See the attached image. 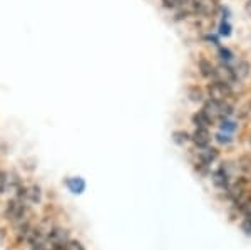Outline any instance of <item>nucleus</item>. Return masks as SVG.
<instances>
[{
    "label": "nucleus",
    "mask_w": 251,
    "mask_h": 250,
    "mask_svg": "<svg viewBox=\"0 0 251 250\" xmlns=\"http://www.w3.org/2000/svg\"><path fill=\"white\" fill-rule=\"evenodd\" d=\"M213 181H214V185H216V187L226 188V187H228V183H229V178H228V176H226L221 170H218V171H214Z\"/></svg>",
    "instance_id": "1a4fd4ad"
},
{
    "label": "nucleus",
    "mask_w": 251,
    "mask_h": 250,
    "mask_svg": "<svg viewBox=\"0 0 251 250\" xmlns=\"http://www.w3.org/2000/svg\"><path fill=\"white\" fill-rule=\"evenodd\" d=\"M7 183H9V180H7V175L3 171H0V193L5 192Z\"/></svg>",
    "instance_id": "2eb2a0df"
},
{
    "label": "nucleus",
    "mask_w": 251,
    "mask_h": 250,
    "mask_svg": "<svg viewBox=\"0 0 251 250\" xmlns=\"http://www.w3.org/2000/svg\"><path fill=\"white\" fill-rule=\"evenodd\" d=\"M193 2H194V0H177V7L188 5V3H191V5H193Z\"/></svg>",
    "instance_id": "6ab92c4d"
},
{
    "label": "nucleus",
    "mask_w": 251,
    "mask_h": 250,
    "mask_svg": "<svg viewBox=\"0 0 251 250\" xmlns=\"http://www.w3.org/2000/svg\"><path fill=\"white\" fill-rule=\"evenodd\" d=\"M66 250H86V247L77 240H69L66 244Z\"/></svg>",
    "instance_id": "f8f14e48"
},
{
    "label": "nucleus",
    "mask_w": 251,
    "mask_h": 250,
    "mask_svg": "<svg viewBox=\"0 0 251 250\" xmlns=\"http://www.w3.org/2000/svg\"><path fill=\"white\" fill-rule=\"evenodd\" d=\"M208 94L211 101H216V103H226L228 98L231 96V87L228 84L221 83V81H214L208 86Z\"/></svg>",
    "instance_id": "f257e3e1"
},
{
    "label": "nucleus",
    "mask_w": 251,
    "mask_h": 250,
    "mask_svg": "<svg viewBox=\"0 0 251 250\" xmlns=\"http://www.w3.org/2000/svg\"><path fill=\"white\" fill-rule=\"evenodd\" d=\"M200 72L203 74V78H211V76H214V72H216V67H214L208 59H201L200 60Z\"/></svg>",
    "instance_id": "6e6552de"
},
{
    "label": "nucleus",
    "mask_w": 251,
    "mask_h": 250,
    "mask_svg": "<svg viewBox=\"0 0 251 250\" xmlns=\"http://www.w3.org/2000/svg\"><path fill=\"white\" fill-rule=\"evenodd\" d=\"M66 187L74 195H80V193H84V190H86V180L80 178V176H72V178L66 180Z\"/></svg>",
    "instance_id": "423d86ee"
},
{
    "label": "nucleus",
    "mask_w": 251,
    "mask_h": 250,
    "mask_svg": "<svg viewBox=\"0 0 251 250\" xmlns=\"http://www.w3.org/2000/svg\"><path fill=\"white\" fill-rule=\"evenodd\" d=\"M193 9L201 17H213L218 12V0H194Z\"/></svg>",
    "instance_id": "7ed1b4c3"
},
{
    "label": "nucleus",
    "mask_w": 251,
    "mask_h": 250,
    "mask_svg": "<svg viewBox=\"0 0 251 250\" xmlns=\"http://www.w3.org/2000/svg\"><path fill=\"white\" fill-rule=\"evenodd\" d=\"M193 121H194V124H196V128H208L209 124V121L204 118L201 112H198V114H194V118H193Z\"/></svg>",
    "instance_id": "9d476101"
},
{
    "label": "nucleus",
    "mask_w": 251,
    "mask_h": 250,
    "mask_svg": "<svg viewBox=\"0 0 251 250\" xmlns=\"http://www.w3.org/2000/svg\"><path fill=\"white\" fill-rule=\"evenodd\" d=\"M229 32H231V27H229L226 22H221V26H220V34H221V35H228Z\"/></svg>",
    "instance_id": "dca6fc26"
},
{
    "label": "nucleus",
    "mask_w": 251,
    "mask_h": 250,
    "mask_svg": "<svg viewBox=\"0 0 251 250\" xmlns=\"http://www.w3.org/2000/svg\"><path fill=\"white\" fill-rule=\"evenodd\" d=\"M174 139L177 141V144H183L186 139H188V135H184V133H176L174 135Z\"/></svg>",
    "instance_id": "f3484780"
},
{
    "label": "nucleus",
    "mask_w": 251,
    "mask_h": 250,
    "mask_svg": "<svg viewBox=\"0 0 251 250\" xmlns=\"http://www.w3.org/2000/svg\"><path fill=\"white\" fill-rule=\"evenodd\" d=\"M246 12H248V15H251V0H248V3H246Z\"/></svg>",
    "instance_id": "aec40b11"
},
{
    "label": "nucleus",
    "mask_w": 251,
    "mask_h": 250,
    "mask_svg": "<svg viewBox=\"0 0 251 250\" xmlns=\"http://www.w3.org/2000/svg\"><path fill=\"white\" fill-rule=\"evenodd\" d=\"M189 98L194 101H200L201 99V91L200 87H189Z\"/></svg>",
    "instance_id": "4468645a"
},
{
    "label": "nucleus",
    "mask_w": 251,
    "mask_h": 250,
    "mask_svg": "<svg viewBox=\"0 0 251 250\" xmlns=\"http://www.w3.org/2000/svg\"><path fill=\"white\" fill-rule=\"evenodd\" d=\"M163 3L168 9H176L177 7V0H163Z\"/></svg>",
    "instance_id": "a211bd4d"
},
{
    "label": "nucleus",
    "mask_w": 251,
    "mask_h": 250,
    "mask_svg": "<svg viewBox=\"0 0 251 250\" xmlns=\"http://www.w3.org/2000/svg\"><path fill=\"white\" fill-rule=\"evenodd\" d=\"M221 130L223 133H234V130H236V123H231L229 119H223V123H221Z\"/></svg>",
    "instance_id": "9b49d317"
},
{
    "label": "nucleus",
    "mask_w": 251,
    "mask_h": 250,
    "mask_svg": "<svg viewBox=\"0 0 251 250\" xmlns=\"http://www.w3.org/2000/svg\"><path fill=\"white\" fill-rule=\"evenodd\" d=\"M5 215H7V219L15 222V223L24 219V215H25V207H24V203L20 201V198H14L7 203Z\"/></svg>",
    "instance_id": "20e7f679"
},
{
    "label": "nucleus",
    "mask_w": 251,
    "mask_h": 250,
    "mask_svg": "<svg viewBox=\"0 0 251 250\" xmlns=\"http://www.w3.org/2000/svg\"><path fill=\"white\" fill-rule=\"evenodd\" d=\"M245 215L246 217H245V222H243V230L251 233V212L245 213Z\"/></svg>",
    "instance_id": "ddd939ff"
},
{
    "label": "nucleus",
    "mask_w": 251,
    "mask_h": 250,
    "mask_svg": "<svg viewBox=\"0 0 251 250\" xmlns=\"http://www.w3.org/2000/svg\"><path fill=\"white\" fill-rule=\"evenodd\" d=\"M214 76L218 78V81H221V83H225V84H228L229 86V83H233V81H236V76H234V72L231 69V66H220L216 69V72H214Z\"/></svg>",
    "instance_id": "0eeeda50"
},
{
    "label": "nucleus",
    "mask_w": 251,
    "mask_h": 250,
    "mask_svg": "<svg viewBox=\"0 0 251 250\" xmlns=\"http://www.w3.org/2000/svg\"><path fill=\"white\" fill-rule=\"evenodd\" d=\"M209 139H211V136H209L208 128H196V131L193 133V143L198 148H203V150L208 148Z\"/></svg>",
    "instance_id": "39448f33"
},
{
    "label": "nucleus",
    "mask_w": 251,
    "mask_h": 250,
    "mask_svg": "<svg viewBox=\"0 0 251 250\" xmlns=\"http://www.w3.org/2000/svg\"><path fill=\"white\" fill-rule=\"evenodd\" d=\"M201 114H203L211 124L218 119H225V116H223V103H216V101H211V99L206 101L203 110H201Z\"/></svg>",
    "instance_id": "f03ea898"
}]
</instances>
